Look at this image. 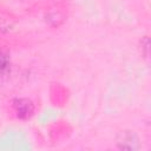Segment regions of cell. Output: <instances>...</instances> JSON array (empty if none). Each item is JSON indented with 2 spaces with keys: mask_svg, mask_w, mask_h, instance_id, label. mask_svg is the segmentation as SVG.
Returning a JSON list of instances; mask_svg holds the SVG:
<instances>
[{
  "mask_svg": "<svg viewBox=\"0 0 151 151\" xmlns=\"http://www.w3.org/2000/svg\"><path fill=\"white\" fill-rule=\"evenodd\" d=\"M13 107H14L17 116L21 119L29 118L34 112V105L32 104V101L28 99H24V98L15 99L13 103Z\"/></svg>",
  "mask_w": 151,
  "mask_h": 151,
  "instance_id": "1",
  "label": "cell"
},
{
  "mask_svg": "<svg viewBox=\"0 0 151 151\" xmlns=\"http://www.w3.org/2000/svg\"><path fill=\"white\" fill-rule=\"evenodd\" d=\"M7 66H8V58L5 53L0 52V74H2L5 72Z\"/></svg>",
  "mask_w": 151,
  "mask_h": 151,
  "instance_id": "2",
  "label": "cell"
}]
</instances>
